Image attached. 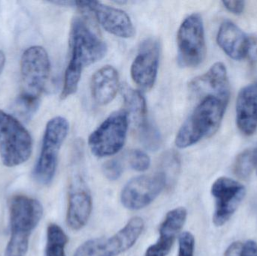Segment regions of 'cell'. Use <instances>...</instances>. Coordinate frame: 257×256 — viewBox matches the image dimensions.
<instances>
[{
    "instance_id": "8992f818",
    "label": "cell",
    "mask_w": 257,
    "mask_h": 256,
    "mask_svg": "<svg viewBox=\"0 0 257 256\" xmlns=\"http://www.w3.org/2000/svg\"><path fill=\"white\" fill-rule=\"evenodd\" d=\"M69 125L63 117H56L47 123L39 159L33 170L37 183L48 185L52 182L57 171L60 148L67 136Z\"/></svg>"
},
{
    "instance_id": "5b68a950",
    "label": "cell",
    "mask_w": 257,
    "mask_h": 256,
    "mask_svg": "<svg viewBox=\"0 0 257 256\" xmlns=\"http://www.w3.org/2000/svg\"><path fill=\"white\" fill-rule=\"evenodd\" d=\"M33 152V140L22 123L0 110V155L6 167L27 162Z\"/></svg>"
},
{
    "instance_id": "30bf717a",
    "label": "cell",
    "mask_w": 257,
    "mask_h": 256,
    "mask_svg": "<svg viewBox=\"0 0 257 256\" xmlns=\"http://www.w3.org/2000/svg\"><path fill=\"white\" fill-rule=\"evenodd\" d=\"M168 182L167 177L161 171L133 177L122 189L121 204L130 210L145 208L160 195Z\"/></svg>"
},
{
    "instance_id": "83f0119b",
    "label": "cell",
    "mask_w": 257,
    "mask_h": 256,
    "mask_svg": "<svg viewBox=\"0 0 257 256\" xmlns=\"http://www.w3.org/2000/svg\"><path fill=\"white\" fill-rule=\"evenodd\" d=\"M240 256H257V243L253 240H248L241 248Z\"/></svg>"
},
{
    "instance_id": "7c38bea8",
    "label": "cell",
    "mask_w": 257,
    "mask_h": 256,
    "mask_svg": "<svg viewBox=\"0 0 257 256\" xmlns=\"http://www.w3.org/2000/svg\"><path fill=\"white\" fill-rule=\"evenodd\" d=\"M75 6L91 13L108 33L122 39H130L134 36V26L123 11L96 1L75 2Z\"/></svg>"
},
{
    "instance_id": "277c9868",
    "label": "cell",
    "mask_w": 257,
    "mask_h": 256,
    "mask_svg": "<svg viewBox=\"0 0 257 256\" xmlns=\"http://www.w3.org/2000/svg\"><path fill=\"white\" fill-rule=\"evenodd\" d=\"M227 105L226 102L213 96L201 99L180 128L175 138L177 147L187 148L212 136L221 124Z\"/></svg>"
},
{
    "instance_id": "484cf974",
    "label": "cell",
    "mask_w": 257,
    "mask_h": 256,
    "mask_svg": "<svg viewBox=\"0 0 257 256\" xmlns=\"http://www.w3.org/2000/svg\"><path fill=\"white\" fill-rule=\"evenodd\" d=\"M102 171L108 180L114 181L121 177L123 174V167L121 163L117 159H111L104 164Z\"/></svg>"
},
{
    "instance_id": "cb8c5ba5",
    "label": "cell",
    "mask_w": 257,
    "mask_h": 256,
    "mask_svg": "<svg viewBox=\"0 0 257 256\" xmlns=\"http://www.w3.org/2000/svg\"><path fill=\"white\" fill-rule=\"evenodd\" d=\"M128 163L135 171H145L150 168L151 159L145 152L133 150L128 155Z\"/></svg>"
},
{
    "instance_id": "6da1fadb",
    "label": "cell",
    "mask_w": 257,
    "mask_h": 256,
    "mask_svg": "<svg viewBox=\"0 0 257 256\" xmlns=\"http://www.w3.org/2000/svg\"><path fill=\"white\" fill-rule=\"evenodd\" d=\"M69 47L70 58L65 72L62 99L77 91L83 71L102 60L108 50L106 43L81 18H75L72 21Z\"/></svg>"
},
{
    "instance_id": "4dcf8cb0",
    "label": "cell",
    "mask_w": 257,
    "mask_h": 256,
    "mask_svg": "<svg viewBox=\"0 0 257 256\" xmlns=\"http://www.w3.org/2000/svg\"><path fill=\"white\" fill-rule=\"evenodd\" d=\"M5 63H6V57H5L4 53L0 51V75L3 71V69H4Z\"/></svg>"
},
{
    "instance_id": "9a60e30c",
    "label": "cell",
    "mask_w": 257,
    "mask_h": 256,
    "mask_svg": "<svg viewBox=\"0 0 257 256\" xmlns=\"http://www.w3.org/2000/svg\"><path fill=\"white\" fill-rule=\"evenodd\" d=\"M189 89L192 94L201 99L213 96L229 103L230 86L226 66L220 62L214 63L203 75L192 80Z\"/></svg>"
},
{
    "instance_id": "603a6c76",
    "label": "cell",
    "mask_w": 257,
    "mask_h": 256,
    "mask_svg": "<svg viewBox=\"0 0 257 256\" xmlns=\"http://www.w3.org/2000/svg\"><path fill=\"white\" fill-rule=\"evenodd\" d=\"M250 150H246L237 156L234 163V172L239 178L246 179L250 177L253 172Z\"/></svg>"
},
{
    "instance_id": "9c48e42d",
    "label": "cell",
    "mask_w": 257,
    "mask_h": 256,
    "mask_svg": "<svg viewBox=\"0 0 257 256\" xmlns=\"http://www.w3.org/2000/svg\"><path fill=\"white\" fill-rule=\"evenodd\" d=\"M128 125L126 111L111 114L89 137V147L92 153L102 158L118 153L126 142Z\"/></svg>"
},
{
    "instance_id": "8fae6325",
    "label": "cell",
    "mask_w": 257,
    "mask_h": 256,
    "mask_svg": "<svg viewBox=\"0 0 257 256\" xmlns=\"http://www.w3.org/2000/svg\"><path fill=\"white\" fill-rule=\"evenodd\" d=\"M211 195L215 201L213 222L216 226L224 225L244 199L245 188L229 177L217 179L211 186Z\"/></svg>"
},
{
    "instance_id": "e0dca14e",
    "label": "cell",
    "mask_w": 257,
    "mask_h": 256,
    "mask_svg": "<svg viewBox=\"0 0 257 256\" xmlns=\"http://www.w3.org/2000/svg\"><path fill=\"white\" fill-rule=\"evenodd\" d=\"M217 42L222 51L234 60H241L249 55L251 41L236 24L226 21L220 24Z\"/></svg>"
},
{
    "instance_id": "7a4b0ae2",
    "label": "cell",
    "mask_w": 257,
    "mask_h": 256,
    "mask_svg": "<svg viewBox=\"0 0 257 256\" xmlns=\"http://www.w3.org/2000/svg\"><path fill=\"white\" fill-rule=\"evenodd\" d=\"M51 72L49 57L45 48L33 46L26 50L21 60V93L15 110L22 118H31L39 108Z\"/></svg>"
},
{
    "instance_id": "52a82bcc",
    "label": "cell",
    "mask_w": 257,
    "mask_h": 256,
    "mask_svg": "<svg viewBox=\"0 0 257 256\" xmlns=\"http://www.w3.org/2000/svg\"><path fill=\"white\" fill-rule=\"evenodd\" d=\"M145 228L142 218L135 216L115 234L90 239L78 246L74 256H118L131 249Z\"/></svg>"
},
{
    "instance_id": "4fadbf2b",
    "label": "cell",
    "mask_w": 257,
    "mask_h": 256,
    "mask_svg": "<svg viewBox=\"0 0 257 256\" xmlns=\"http://www.w3.org/2000/svg\"><path fill=\"white\" fill-rule=\"evenodd\" d=\"M160 45L157 39H146L132 63V79L140 88L149 90L154 87L158 73Z\"/></svg>"
},
{
    "instance_id": "d6986e66",
    "label": "cell",
    "mask_w": 257,
    "mask_h": 256,
    "mask_svg": "<svg viewBox=\"0 0 257 256\" xmlns=\"http://www.w3.org/2000/svg\"><path fill=\"white\" fill-rule=\"evenodd\" d=\"M92 96L95 102L105 105L112 102L120 88L118 72L111 66H105L92 76Z\"/></svg>"
},
{
    "instance_id": "7402d4cb",
    "label": "cell",
    "mask_w": 257,
    "mask_h": 256,
    "mask_svg": "<svg viewBox=\"0 0 257 256\" xmlns=\"http://www.w3.org/2000/svg\"><path fill=\"white\" fill-rule=\"evenodd\" d=\"M136 132L140 142L145 148L151 151H156L160 148L162 144L161 135L151 122L148 121L136 129Z\"/></svg>"
},
{
    "instance_id": "ac0fdd59",
    "label": "cell",
    "mask_w": 257,
    "mask_h": 256,
    "mask_svg": "<svg viewBox=\"0 0 257 256\" xmlns=\"http://www.w3.org/2000/svg\"><path fill=\"white\" fill-rule=\"evenodd\" d=\"M236 125L245 136L253 135L257 130V82L245 86L238 93Z\"/></svg>"
},
{
    "instance_id": "1f68e13d",
    "label": "cell",
    "mask_w": 257,
    "mask_h": 256,
    "mask_svg": "<svg viewBox=\"0 0 257 256\" xmlns=\"http://www.w3.org/2000/svg\"><path fill=\"white\" fill-rule=\"evenodd\" d=\"M253 211H254L255 215L256 216L257 218V202L255 203L254 204H253Z\"/></svg>"
},
{
    "instance_id": "44dd1931",
    "label": "cell",
    "mask_w": 257,
    "mask_h": 256,
    "mask_svg": "<svg viewBox=\"0 0 257 256\" xmlns=\"http://www.w3.org/2000/svg\"><path fill=\"white\" fill-rule=\"evenodd\" d=\"M68 241V236L61 227L57 224H50L47 229L45 256H66Z\"/></svg>"
},
{
    "instance_id": "ba28073f",
    "label": "cell",
    "mask_w": 257,
    "mask_h": 256,
    "mask_svg": "<svg viewBox=\"0 0 257 256\" xmlns=\"http://www.w3.org/2000/svg\"><path fill=\"white\" fill-rule=\"evenodd\" d=\"M178 64L182 67L199 66L206 56L205 29L199 14H192L180 26L177 35Z\"/></svg>"
},
{
    "instance_id": "5bb4252c",
    "label": "cell",
    "mask_w": 257,
    "mask_h": 256,
    "mask_svg": "<svg viewBox=\"0 0 257 256\" xmlns=\"http://www.w3.org/2000/svg\"><path fill=\"white\" fill-rule=\"evenodd\" d=\"M93 198L88 186L80 176H75L69 189L66 222L73 231L82 229L90 219Z\"/></svg>"
},
{
    "instance_id": "d4e9b609",
    "label": "cell",
    "mask_w": 257,
    "mask_h": 256,
    "mask_svg": "<svg viewBox=\"0 0 257 256\" xmlns=\"http://www.w3.org/2000/svg\"><path fill=\"white\" fill-rule=\"evenodd\" d=\"M194 236L188 231L181 233L178 240V256H194Z\"/></svg>"
},
{
    "instance_id": "f546056e",
    "label": "cell",
    "mask_w": 257,
    "mask_h": 256,
    "mask_svg": "<svg viewBox=\"0 0 257 256\" xmlns=\"http://www.w3.org/2000/svg\"><path fill=\"white\" fill-rule=\"evenodd\" d=\"M250 161H251L252 167L253 171H256L257 175V147L250 149Z\"/></svg>"
},
{
    "instance_id": "4316f807",
    "label": "cell",
    "mask_w": 257,
    "mask_h": 256,
    "mask_svg": "<svg viewBox=\"0 0 257 256\" xmlns=\"http://www.w3.org/2000/svg\"><path fill=\"white\" fill-rule=\"evenodd\" d=\"M222 3L226 10L234 15H241L245 9V3L244 1H223Z\"/></svg>"
},
{
    "instance_id": "f1b7e54d",
    "label": "cell",
    "mask_w": 257,
    "mask_h": 256,
    "mask_svg": "<svg viewBox=\"0 0 257 256\" xmlns=\"http://www.w3.org/2000/svg\"><path fill=\"white\" fill-rule=\"evenodd\" d=\"M241 247H242V245L241 244V243L235 242V243H232L228 248L224 256H240Z\"/></svg>"
},
{
    "instance_id": "3957f363",
    "label": "cell",
    "mask_w": 257,
    "mask_h": 256,
    "mask_svg": "<svg viewBox=\"0 0 257 256\" xmlns=\"http://www.w3.org/2000/svg\"><path fill=\"white\" fill-rule=\"evenodd\" d=\"M43 215L38 200L26 195H15L9 205L11 236L4 256H25L30 236Z\"/></svg>"
},
{
    "instance_id": "2e32d148",
    "label": "cell",
    "mask_w": 257,
    "mask_h": 256,
    "mask_svg": "<svg viewBox=\"0 0 257 256\" xmlns=\"http://www.w3.org/2000/svg\"><path fill=\"white\" fill-rule=\"evenodd\" d=\"M187 211L179 207L166 213L159 229V239L145 252V256H167L187 220Z\"/></svg>"
},
{
    "instance_id": "ffe728a7",
    "label": "cell",
    "mask_w": 257,
    "mask_h": 256,
    "mask_svg": "<svg viewBox=\"0 0 257 256\" xmlns=\"http://www.w3.org/2000/svg\"><path fill=\"white\" fill-rule=\"evenodd\" d=\"M126 112L136 129L149 121L146 101L141 92L125 86L122 90Z\"/></svg>"
}]
</instances>
